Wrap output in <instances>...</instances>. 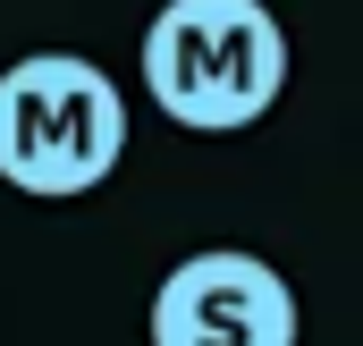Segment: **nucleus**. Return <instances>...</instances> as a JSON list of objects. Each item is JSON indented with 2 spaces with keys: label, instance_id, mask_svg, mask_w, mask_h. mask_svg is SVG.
Listing matches in <instances>:
<instances>
[{
  "label": "nucleus",
  "instance_id": "obj_2",
  "mask_svg": "<svg viewBox=\"0 0 363 346\" xmlns=\"http://www.w3.org/2000/svg\"><path fill=\"white\" fill-rule=\"evenodd\" d=\"M127 161V93L85 51H26L0 68V186L26 203H85Z\"/></svg>",
  "mask_w": 363,
  "mask_h": 346
},
{
  "label": "nucleus",
  "instance_id": "obj_3",
  "mask_svg": "<svg viewBox=\"0 0 363 346\" xmlns=\"http://www.w3.org/2000/svg\"><path fill=\"white\" fill-rule=\"evenodd\" d=\"M144 330L152 346H296L304 313H296L287 270H271L245 245H203L178 270H161Z\"/></svg>",
  "mask_w": 363,
  "mask_h": 346
},
{
  "label": "nucleus",
  "instance_id": "obj_1",
  "mask_svg": "<svg viewBox=\"0 0 363 346\" xmlns=\"http://www.w3.org/2000/svg\"><path fill=\"white\" fill-rule=\"evenodd\" d=\"M135 68L169 127L245 135L287 93V26L262 0H161Z\"/></svg>",
  "mask_w": 363,
  "mask_h": 346
}]
</instances>
